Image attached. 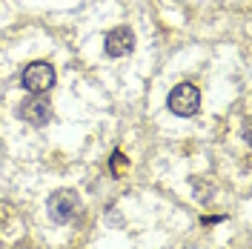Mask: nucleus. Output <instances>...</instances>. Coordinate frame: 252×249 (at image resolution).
Wrapping results in <instances>:
<instances>
[{"label": "nucleus", "mask_w": 252, "mask_h": 249, "mask_svg": "<svg viewBox=\"0 0 252 249\" xmlns=\"http://www.w3.org/2000/svg\"><path fill=\"white\" fill-rule=\"evenodd\" d=\"M166 106L172 115L178 118H192V115H198L201 109V92H198V86H192V83H178L169 97H166Z\"/></svg>", "instance_id": "1"}, {"label": "nucleus", "mask_w": 252, "mask_h": 249, "mask_svg": "<svg viewBox=\"0 0 252 249\" xmlns=\"http://www.w3.org/2000/svg\"><path fill=\"white\" fill-rule=\"evenodd\" d=\"M55 66L46 61H34L29 63L26 69H23V75H20V83H23V89L32 94H43L49 92L52 86H55Z\"/></svg>", "instance_id": "2"}, {"label": "nucleus", "mask_w": 252, "mask_h": 249, "mask_svg": "<svg viewBox=\"0 0 252 249\" xmlns=\"http://www.w3.org/2000/svg\"><path fill=\"white\" fill-rule=\"evenodd\" d=\"M17 115L32 126H46L52 121V103H49L43 94H32V97H26L17 106Z\"/></svg>", "instance_id": "4"}, {"label": "nucleus", "mask_w": 252, "mask_h": 249, "mask_svg": "<svg viewBox=\"0 0 252 249\" xmlns=\"http://www.w3.org/2000/svg\"><path fill=\"white\" fill-rule=\"evenodd\" d=\"M126 169H129V160H126V155H124V152H112V157H109V172L115 175V178H124Z\"/></svg>", "instance_id": "6"}, {"label": "nucleus", "mask_w": 252, "mask_h": 249, "mask_svg": "<svg viewBox=\"0 0 252 249\" xmlns=\"http://www.w3.org/2000/svg\"><path fill=\"white\" fill-rule=\"evenodd\" d=\"M46 206H49V218L55 220V223H69L78 215L80 198H78V192H72V189H58V192L49 195Z\"/></svg>", "instance_id": "3"}, {"label": "nucleus", "mask_w": 252, "mask_h": 249, "mask_svg": "<svg viewBox=\"0 0 252 249\" xmlns=\"http://www.w3.org/2000/svg\"><path fill=\"white\" fill-rule=\"evenodd\" d=\"M103 46H106V55L109 58H126L135 49V34H132L129 26H118V29H112L106 34V43Z\"/></svg>", "instance_id": "5"}]
</instances>
